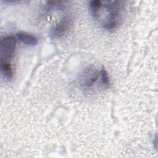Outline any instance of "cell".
Returning <instances> with one entry per match:
<instances>
[{
  "label": "cell",
  "instance_id": "cell-4",
  "mask_svg": "<svg viewBox=\"0 0 158 158\" xmlns=\"http://www.w3.org/2000/svg\"><path fill=\"white\" fill-rule=\"evenodd\" d=\"M100 72H99L98 70L94 69H88L83 75L81 84L86 88H89L98 80Z\"/></svg>",
  "mask_w": 158,
  "mask_h": 158
},
{
  "label": "cell",
  "instance_id": "cell-1",
  "mask_svg": "<svg viewBox=\"0 0 158 158\" xmlns=\"http://www.w3.org/2000/svg\"><path fill=\"white\" fill-rule=\"evenodd\" d=\"M102 6L107 13L103 23L104 27L108 30L115 28L118 25L120 19V11L122 7L121 2L117 1H105Z\"/></svg>",
  "mask_w": 158,
  "mask_h": 158
},
{
  "label": "cell",
  "instance_id": "cell-5",
  "mask_svg": "<svg viewBox=\"0 0 158 158\" xmlns=\"http://www.w3.org/2000/svg\"><path fill=\"white\" fill-rule=\"evenodd\" d=\"M17 38L22 43L27 45L34 46L38 43L37 38L30 34L25 32H19L17 33Z\"/></svg>",
  "mask_w": 158,
  "mask_h": 158
},
{
  "label": "cell",
  "instance_id": "cell-3",
  "mask_svg": "<svg viewBox=\"0 0 158 158\" xmlns=\"http://www.w3.org/2000/svg\"><path fill=\"white\" fill-rule=\"evenodd\" d=\"M72 24V20L69 16L63 17L60 21L51 29V36L54 38L62 36L69 31Z\"/></svg>",
  "mask_w": 158,
  "mask_h": 158
},
{
  "label": "cell",
  "instance_id": "cell-8",
  "mask_svg": "<svg viewBox=\"0 0 158 158\" xmlns=\"http://www.w3.org/2000/svg\"><path fill=\"white\" fill-rule=\"evenodd\" d=\"M100 77H101V83L103 85V86H104L106 88L109 87L110 85V81H109L107 72L104 67H102L100 70Z\"/></svg>",
  "mask_w": 158,
  "mask_h": 158
},
{
  "label": "cell",
  "instance_id": "cell-6",
  "mask_svg": "<svg viewBox=\"0 0 158 158\" xmlns=\"http://www.w3.org/2000/svg\"><path fill=\"white\" fill-rule=\"evenodd\" d=\"M1 72L2 77L7 80L13 78V70L9 62H1Z\"/></svg>",
  "mask_w": 158,
  "mask_h": 158
},
{
  "label": "cell",
  "instance_id": "cell-2",
  "mask_svg": "<svg viewBox=\"0 0 158 158\" xmlns=\"http://www.w3.org/2000/svg\"><path fill=\"white\" fill-rule=\"evenodd\" d=\"M16 38L14 36H7L0 41L1 62H9L14 54L16 46Z\"/></svg>",
  "mask_w": 158,
  "mask_h": 158
},
{
  "label": "cell",
  "instance_id": "cell-7",
  "mask_svg": "<svg viewBox=\"0 0 158 158\" xmlns=\"http://www.w3.org/2000/svg\"><path fill=\"white\" fill-rule=\"evenodd\" d=\"M89 6L92 15L94 18L99 17L100 10L102 6V2L99 0H93L89 1Z\"/></svg>",
  "mask_w": 158,
  "mask_h": 158
}]
</instances>
